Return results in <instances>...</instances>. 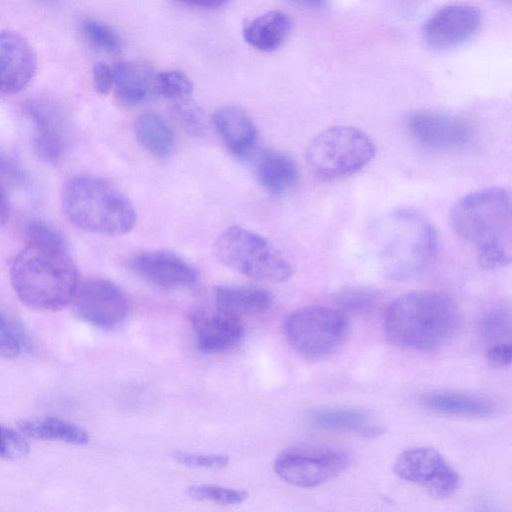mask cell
Returning a JSON list of instances; mask_svg holds the SVG:
<instances>
[{
	"mask_svg": "<svg viewBox=\"0 0 512 512\" xmlns=\"http://www.w3.org/2000/svg\"><path fill=\"white\" fill-rule=\"evenodd\" d=\"M372 250L380 271L402 282L424 273L433 263L438 237L431 221L420 211L401 207L383 215L372 229Z\"/></svg>",
	"mask_w": 512,
	"mask_h": 512,
	"instance_id": "1",
	"label": "cell"
},
{
	"mask_svg": "<svg viewBox=\"0 0 512 512\" xmlns=\"http://www.w3.org/2000/svg\"><path fill=\"white\" fill-rule=\"evenodd\" d=\"M511 197L501 187H486L460 198L450 212L455 234L476 249L478 266L503 268L511 262Z\"/></svg>",
	"mask_w": 512,
	"mask_h": 512,
	"instance_id": "2",
	"label": "cell"
},
{
	"mask_svg": "<svg viewBox=\"0 0 512 512\" xmlns=\"http://www.w3.org/2000/svg\"><path fill=\"white\" fill-rule=\"evenodd\" d=\"M458 312L445 293L418 290L396 298L384 318L389 341L402 348L427 351L444 344L454 333Z\"/></svg>",
	"mask_w": 512,
	"mask_h": 512,
	"instance_id": "3",
	"label": "cell"
},
{
	"mask_svg": "<svg viewBox=\"0 0 512 512\" xmlns=\"http://www.w3.org/2000/svg\"><path fill=\"white\" fill-rule=\"evenodd\" d=\"M10 280L18 298L39 311H56L71 303L79 284L67 250L30 245L12 260Z\"/></svg>",
	"mask_w": 512,
	"mask_h": 512,
	"instance_id": "4",
	"label": "cell"
},
{
	"mask_svg": "<svg viewBox=\"0 0 512 512\" xmlns=\"http://www.w3.org/2000/svg\"><path fill=\"white\" fill-rule=\"evenodd\" d=\"M62 205L68 219L87 232L119 236L129 233L136 224L131 201L96 176L71 178L63 188Z\"/></svg>",
	"mask_w": 512,
	"mask_h": 512,
	"instance_id": "5",
	"label": "cell"
},
{
	"mask_svg": "<svg viewBox=\"0 0 512 512\" xmlns=\"http://www.w3.org/2000/svg\"><path fill=\"white\" fill-rule=\"evenodd\" d=\"M376 147L371 137L359 128L337 125L319 132L306 149L311 173L325 181L349 177L366 167Z\"/></svg>",
	"mask_w": 512,
	"mask_h": 512,
	"instance_id": "6",
	"label": "cell"
},
{
	"mask_svg": "<svg viewBox=\"0 0 512 512\" xmlns=\"http://www.w3.org/2000/svg\"><path fill=\"white\" fill-rule=\"evenodd\" d=\"M214 249L225 266L258 281L281 283L294 273L292 264L277 247L240 226L225 229L217 237Z\"/></svg>",
	"mask_w": 512,
	"mask_h": 512,
	"instance_id": "7",
	"label": "cell"
},
{
	"mask_svg": "<svg viewBox=\"0 0 512 512\" xmlns=\"http://www.w3.org/2000/svg\"><path fill=\"white\" fill-rule=\"evenodd\" d=\"M349 332L347 316L326 306H306L293 311L286 319L284 333L290 347L309 360L334 353Z\"/></svg>",
	"mask_w": 512,
	"mask_h": 512,
	"instance_id": "8",
	"label": "cell"
},
{
	"mask_svg": "<svg viewBox=\"0 0 512 512\" xmlns=\"http://www.w3.org/2000/svg\"><path fill=\"white\" fill-rule=\"evenodd\" d=\"M348 463L349 455L341 448L309 445L282 451L274 461V471L290 485L310 488L334 478Z\"/></svg>",
	"mask_w": 512,
	"mask_h": 512,
	"instance_id": "9",
	"label": "cell"
},
{
	"mask_svg": "<svg viewBox=\"0 0 512 512\" xmlns=\"http://www.w3.org/2000/svg\"><path fill=\"white\" fill-rule=\"evenodd\" d=\"M71 302L79 319L104 330L119 326L129 312L125 292L114 282L99 277L79 282Z\"/></svg>",
	"mask_w": 512,
	"mask_h": 512,
	"instance_id": "10",
	"label": "cell"
},
{
	"mask_svg": "<svg viewBox=\"0 0 512 512\" xmlns=\"http://www.w3.org/2000/svg\"><path fill=\"white\" fill-rule=\"evenodd\" d=\"M393 470L399 478L438 497L453 494L460 485L458 472L432 447L404 450L396 458Z\"/></svg>",
	"mask_w": 512,
	"mask_h": 512,
	"instance_id": "11",
	"label": "cell"
},
{
	"mask_svg": "<svg viewBox=\"0 0 512 512\" xmlns=\"http://www.w3.org/2000/svg\"><path fill=\"white\" fill-rule=\"evenodd\" d=\"M405 126L414 141L432 150L463 149L472 139L471 126L464 119L441 111H414L406 117Z\"/></svg>",
	"mask_w": 512,
	"mask_h": 512,
	"instance_id": "12",
	"label": "cell"
},
{
	"mask_svg": "<svg viewBox=\"0 0 512 512\" xmlns=\"http://www.w3.org/2000/svg\"><path fill=\"white\" fill-rule=\"evenodd\" d=\"M25 112L34 129V148L46 162H57L71 142V126L63 109L47 99H31Z\"/></svg>",
	"mask_w": 512,
	"mask_h": 512,
	"instance_id": "13",
	"label": "cell"
},
{
	"mask_svg": "<svg viewBox=\"0 0 512 512\" xmlns=\"http://www.w3.org/2000/svg\"><path fill=\"white\" fill-rule=\"evenodd\" d=\"M481 24L480 11L467 4H453L433 13L423 26L425 42L435 49L458 46L471 38Z\"/></svg>",
	"mask_w": 512,
	"mask_h": 512,
	"instance_id": "14",
	"label": "cell"
},
{
	"mask_svg": "<svg viewBox=\"0 0 512 512\" xmlns=\"http://www.w3.org/2000/svg\"><path fill=\"white\" fill-rule=\"evenodd\" d=\"M37 57L33 47L20 33L0 31V95L15 94L33 79Z\"/></svg>",
	"mask_w": 512,
	"mask_h": 512,
	"instance_id": "15",
	"label": "cell"
},
{
	"mask_svg": "<svg viewBox=\"0 0 512 512\" xmlns=\"http://www.w3.org/2000/svg\"><path fill=\"white\" fill-rule=\"evenodd\" d=\"M129 266L142 279L166 289L186 287L197 279L195 269L169 251L139 253L130 260Z\"/></svg>",
	"mask_w": 512,
	"mask_h": 512,
	"instance_id": "16",
	"label": "cell"
},
{
	"mask_svg": "<svg viewBox=\"0 0 512 512\" xmlns=\"http://www.w3.org/2000/svg\"><path fill=\"white\" fill-rule=\"evenodd\" d=\"M197 347L203 353H219L231 349L243 336L241 317L217 309L201 312L192 319Z\"/></svg>",
	"mask_w": 512,
	"mask_h": 512,
	"instance_id": "17",
	"label": "cell"
},
{
	"mask_svg": "<svg viewBox=\"0 0 512 512\" xmlns=\"http://www.w3.org/2000/svg\"><path fill=\"white\" fill-rule=\"evenodd\" d=\"M213 123L231 155L245 158L254 150L257 130L249 115L240 107L225 105L213 115Z\"/></svg>",
	"mask_w": 512,
	"mask_h": 512,
	"instance_id": "18",
	"label": "cell"
},
{
	"mask_svg": "<svg viewBox=\"0 0 512 512\" xmlns=\"http://www.w3.org/2000/svg\"><path fill=\"white\" fill-rule=\"evenodd\" d=\"M112 71L115 95L125 106L142 104L157 93L156 75L146 64L122 61L116 63Z\"/></svg>",
	"mask_w": 512,
	"mask_h": 512,
	"instance_id": "19",
	"label": "cell"
},
{
	"mask_svg": "<svg viewBox=\"0 0 512 512\" xmlns=\"http://www.w3.org/2000/svg\"><path fill=\"white\" fill-rule=\"evenodd\" d=\"M259 184L268 192L280 195L293 188L298 180V167L283 152L267 149L261 152L255 164Z\"/></svg>",
	"mask_w": 512,
	"mask_h": 512,
	"instance_id": "20",
	"label": "cell"
},
{
	"mask_svg": "<svg viewBox=\"0 0 512 512\" xmlns=\"http://www.w3.org/2000/svg\"><path fill=\"white\" fill-rule=\"evenodd\" d=\"M310 423L321 429L375 437L382 427L366 411L355 408L316 410L309 415Z\"/></svg>",
	"mask_w": 512,
	"mask_h": 512,
	"instance_id": "21",
	"label": "cell"
},
{
	"mask_svg": "<svg viewBox=\"0 0 512 512\" xmlns=\"http://www.w3.org/2000/svg\"><path fill=\"white\" fill-rule=\"evenodd\" d=\"M292 21L285 12H266L245 25L243 37L252 47L269 52L279 48L288 38Z\"/></svg>",
	"mask_w": 512,
	"mask_h": 512,
	"instance_id": "22",
	"label": "cell"
},
{
	"mask_svg": "<svg viewBox=\"0 0 512 512\" xmlns=\"http://www.w3.org/2000/svg\"><path fill=\"white\" fill-rule=\"evenodd\" d=\"M420 402L428 410L451 416L486 417L496 410L495 404L485 397L457 392L428 393Z\"/></svg>",
	"mask_w": 512,
	"mask_h": 512,
	"instance_id": "23",
	"label": "cell"
},
{
	"mask_svg": "<svg viewBox=\"0 0 512 512\" xmlns=\"http://www.w3.org/2000/svg\"><path fill=\"white\" fill-rule=\"evenodd\" d=\"M214 298L217 309L239 317L261 313L272 304L268 290L252 286H218Z\"/></svg>",
	"mask_w": 512,
	"mask_h": 512,
	"instance_id": "24",
	"label": "cell"
},
{
	"mask_svg": "<svg viewBox=\"0 0 512 512\" xmlns=\"http://www.w3.org/2000/svg\"><path fill=\"white\" fill-rule=\"evenodd\" d=\"M134 132L139 144L158 158L168 157L174 147V135L168 123L157 113L147 111L138 116Z\"/></svg>",
	"mask_w": 512,
	"mask_h": 512,
	"instance_id": "25",
	"label": "cell"
},
{
	"mask_svg": "<svg viewBox=\"0 0 512 512\" xmlns=\"http://www.w3.org/2000/svg\"><path fill=\"white\" fill-rule=\"evenodd\" d=\"M17 425L23 434L32 438L59 440L76 445L89 442V436L83 428L57 417L23 419Z\"/></svg>",
	"mask_w": 512,
	"mask_h": 512,
	"instance_id": "26",
	"label": "cell"
},
{
	"mask_svg": "<svg viewBox=\"0 0 512 512\" xmlns=\"http://www.w3.org/2000/svg\"><path fill=\"white\" fill-rule=\"evenodd\" d=\"M480 335L489 346L510 341L511 315L509 309L498 306L490 309L480 321Z\"/></svg>",
	"mask_w": 512,
	"mask_h": 512,
	"instance_id": "27",
	"label": "cell"
},
{
	"mask_svg": "<svg viewBox=\"0 0 512 512\" xmlns=\"http://www.w3.org/2000/svg\"><path fill=\"white\" fill-rule=\"evenodd\" d=\"M80 28L85 38L96 48L107 53H116L121 49V39L109 25L93 18H85L81 21Z\"/></svg>",
	"mask_w": 512,
	"mask_h": 512,
	"instance_id": "28",
	"label": "cell"
},
{
	"mask_svg": "<svg viewBox=\"0 0 512 512\" xmlns=\"http://www.w3.org/2000/svg\"><path fill=\"white\" fill-rule=\"evenodd\" d=\"M187 493L193 500L215 502L223 505H238L245 502L249 497V494L244 490L210 484L190 486Z\"/></svg>",
	"mask_w": 512,
	"mask_h": 512,
	"instance_id": "29",
	"label": "cell"
},
{
	"mask_svg": "<svg viewBox=\"0 0 512 512\" xmlns=\"http://www.w3.org/2000/svg\"><path fill=\"white\" fill-rule=\"evenodd\" d=\"M27 245L52 249L67 250L62 235L52 226L41 220H30L24 229Z\"/></svg>",
	"mask_w": 512,
	"mask_h": 512,
	"instance_id": "30",
	"label": "cell"
},
{
	"mask_svg": "<svg viewBox=\"0 0 512 512\" xmlns=\"http://www.w3.org/2000/svg\"><path fill=\"white\" fill-rule=\"evenodd\" d=\"M157 93L172 102L192 97L193 84L182 72L170 70L156 75Z\"/></svg>",
	"mask_w": 512,
	"mask_h": 512,
	"instance_id": "31",
	"label": "cell"
},
{
	"mask_svg": "<svg viewBox=\"0 0 512 512\" xmlns=\"http://www.w3.org/2000/svg\"><path fill=\"white\" fill-rule=\"evenodd\" d=\"M175 117L187 132L198 135L206 127V118L203 111L195 104L192 97L172 102Z\"/></svg>",
	"mask_w": 512,
	"mask_h": 512,
	"instance_id": "32",
	"label": "cell"
},
{
	"mask_svg": "<svg viewBox=\"0 0 512 512\" xmlns=\"http://www.w3.org/2000/svg\"><path fill=\"white\" fill-rule=\"evenodd\" d=\"M29 445L22 434L0 425V457L17 460L28 454Z\"/></svg>",
	"mask_w": 512,
	"mask_h": 512,
	"instance_id": "33",
	"label": "cell"
},
{
	"mask_svg": "<svg viewBox=\"0 0 512 512\" xmlns=\"http://www.w3.org/2000/svg\"><path fill=\"white\" fill-rule=\"evenodd\" d=\"M173 459L191 468L218 469L228 465L229 457L225 454H198L189 452H174Z\"/></svg>",
	"mask_w": 512,
	"mask_h": 512,
	"instance_id": "34",
	"label": "cell"
},
{
	"mask_svg": "<svg viewBox=\"0 0 512 512\" xmlns=\"http://www.w3.org/2000/svg\"><path fill=\"white\" fill-rule=\"evenodd\" d=\"M21 351V338L0 312V357L14 359Z\"/></svg>",
	"mask_w": 512,
	"mask_h": 512,
	"instance_id": "35",
	"label": "cell"
},
{
	"mask_svg": "<svg viewBox=\"0 0 512 512\" xmlns=\"http://www.w3.org/2000/svg\"><path fill=\"white\" fill-rule=\"evenodd\" d=\"M1 179L13 185H23L27 176L16 160L7 154L0 153V182Z\"/></svg>",
	"mask_w": 512,
	"mask_h": 512,
	"instance_id": "36",
	"label": "cell"
},
{
	"mask_svg": "<svg viewBox=\"0 0 512 512\" xmlns=\"http://www.w3.org/2000/svg\"><path fill=\"white\" fill-rule=\"evenodd\" d=\"M341 303L349 311L367 312L374 305V296L367 291H350L342 297Z\"/></svg>",
	"mask_w": 512,
	"mask_h": 512,
	"instance_id": "37",
	"label": "cell"
},
{
	"mask_svg": "<svg viewBox=\"0 0 512 512\" xmlns=\"http://www.w3.org/2000/svg\"><path fill=\"white\" fill-rule=\"evenodd\" d=\"M93 83L99 94H108L113 87V71L106 63L97 62L92 69Z\"/></svg>",
	"mask_w": 512,
	"mask_h": 512,
	"instance_id": "38",
	"label": "cell"
},
{
	"mask_svg": "<svg viewBox=\"0 0 512 512\" xmlns=\"http://www.w3.org/2000/svg\"><path fill=\"white\" fill-rule=\"evenodd\" d=\"M486 359L492 366L497 368L509 366L512 359L510 343L489 346L486 351Z\"/></svg>",
	"mask_w": 512,
	"mask_h": 512,
	"instance_id": "39",
	"label": "cell"
},
{
	"mask_svg": "<svg viewBox=\"0 0 512 512\" xmlns=\"http://www.w3.org/2000/svg\"><path fill=\"white\" fill-rule=\"evenodd\" d=\"M178 2L201 7V8H217L225 5L228 0H176Z\"/></svg>",
	"mask_w": 512,
	"mask_h": 512,
	"instance_id": "40",
	"label": "cell"
},
{
	"mask_svg": "<svg viewBox=\"0 0 512 512\" xmlns=\"http://www.w3.org/2000/svg\"><path fill=\"white\" fill-rule=\"evenodd\" d=\"M9 202L3 188L2 183L0 182V227L3 226L9 219Z\"/></svg>",
	"mask_w": 512,
	"mask_h": 512,
	"instance_id": "41",
	"label": "cell"
},
{
	"mask_svg": "<svg viewBox=\"0 0 512 512\" xmlns=\"http://www.w3.org/2000/svg\"><path fill=\"white\" fill-rule=\"evenodd\" d=\"M293 2L307 7H321L326 0H292Z\"/></svg>",
	"mask_w": 512,
	"mask_h": 512,
	"instance_id": "42",
	"label": "cell"
}]
</instances>
